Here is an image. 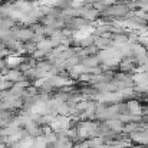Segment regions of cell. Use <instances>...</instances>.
<instances>
[{"label": "cell", "instance_id": "obj_1", "mask_svg": "<svg viewBox=\"0 0 148 148\" xmlns=\"http://www.w3.org/2000/svg\"><path fill=\"white\" fill-rule=\"evenodd\" d=\"M19 63H22V58H19V56H10L9 59H7V65L9 66H16V65H19Z\"/></svg>", "mask_w": 148, "mask_h": 148}, {"label": "cell", "instance_id": "obj_2", "mask_svg": "<svg viewBox=\"0 0 148 148\" xmlns=\"http://www.w3.org/2000/svg\"><path fill=\"white\" fill-rule=\"evenodd\" d=\"M134 148H147V147H144V145H137V147H134Z\"/></svg>", "mask_w": 148, "mask_h": 148}]
</instances>
